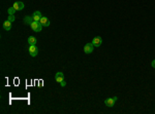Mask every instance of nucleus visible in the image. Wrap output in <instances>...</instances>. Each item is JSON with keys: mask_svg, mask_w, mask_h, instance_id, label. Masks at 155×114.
<instances>
[{"mask_svg": "<svg viewBox=\"0 0 155 114\" xmlns=\"http://www.w3.org/2000/svg\"><path fill=\"white\" fill-rule=\"evenodd\" d=\"M30 27H31V29H32L34 32H40L42 29V25L39 23V22H32V24L30 25Z\"/></svg>", "mask_w": 155, "mask_h": 114, "instance_id": "obj_1", "label": "nucleus"}, {"mask_svg": "<svg viewBox=\"0 0 155 114\" xmlns=\"http://www.w3.org/2000/svg\"><path fill=\"white\" fill-rule=\"evenodd\" d=\"M117 97H114V98H108V99H105L104 100V104L107 105L108 107H113L114 106V104L116 103V101H117Z\"/></svg>", "mask_w": 155, "mask_h": 114, "instance_id": "obj_2", "label": "nucleus"}, {"mask_svg": "<svg viewBox=\"0 0 155 114\" xmlns=\"http://www.w3.org/2000/svg\"><path fill=\"white\" fill-rule=\"evenodd\" d=\"M102 43V38L100 36H96L94 38L92 39V44L94 45V47H98V46H100V44Z\"/></svg>", "mask_w": 155, "mask_h": 114, "instance_id": "obj_3", "label": "nucleus"}, {"mask_svg": "<svg viewBox=\"0 0 155 114\" xmlns=\"http://www.w3.org/2000/svg\"><path fill=\"white\" fill-rule=\"evenodd\" d=\"M29 54L31 57H36L37 54H38V49L35 45H30L29 46Z\"/></svg>", "mask_w": 155, "mask_h": 114, "instance_id": "obj_4", "label": "nucleus"}, {"mask_svg": "<svg viewBox=\"0 0 155 114\" xmlns=\"http://www.w3.org/2000/svg\"><path fill=\"white\" fill-rule=\"evenodd\" d=\"M93 49H94V45L91 43H87V44L84 46V51L86 52V54H91L93 51Z\"/></svg>", "mask_w": 155, "mask_h": 114, "instance_id": "obj_5", "label": "nucleus"}, {"mask_svg": "<svg viewBox=\"0 0 155 114\" xmlns=\"http://www.w3.org/2000/svg\"><path fill=\"white\" fill-rule=\"evenodd\" d=\"M32 18H33V21H34V22H39V21H40V18H42V15H41V14H40V11L36 10V11H34V12H33Z\"/></svg>", "mask_w": 155, "mask_h": 114, "instance_id": "obj_6", "label": "nucleus"}, {"mask_svg": "<svg viewBox=\"0 0 155 114\" xmlns=\"http://www.w3.org/2000/svg\"><path fill=\"white\" fill-rule=\"evenodd\" d=\"M55 79H56V81L60 83L61 81H63L64 80V74L62 73V72H57L56 73V75H55Z\"/></svg>", "mask_w": 155, "mask_h": 114, "instance_id": "obj_7", "label": "nucleus"}, {"mask_svg": "<svg viewBox=\"0 0 155 114\" xmlns=\"http://www.w3.org/2000/svg\"><path fill=\"white\" fill-rule=\"evenodd\" d=\"M14 7L16 8V10H22V9H23V8L25 7V5H24V3H23V2H21V1H17V2H15Z\"/></svg>", "mask_w": 155, "mask_h": 114, "instance_id": "obj_8", "label": "nucleus"}, {"mask_svg": "<svg viewBox=\"0 0 155 114\" xmlns=\"http://www.w3.org/2000/svg\"><path fill=\"white\" fill-rule=\"evenodd\" d=\"M39 23L42 25V27H49L50 26V21L48 20V18H46V17H42L40 18Z\"/></svg>", "mask_w": 155, "mask_h": 114, "instance_id": "obj_9", "label": "nucleus"}, {"mask_svg": "<svg viewBox=\"0 0 155 114\" xmlns=\"http://www.w3.org/2000/svg\"><path fill=\"white\" fill-rule=\"evenodd\" d=\"M36 42H37V39L34 36L28 37V43H29V45H35Z\"/></svg>", "mask_w": 155, "mask_h": 114, "instance_id": "obj_10", "label": "nucleus"}, {"mask_svg": "<svg viewBox=\"0 0 155 114\" xmlns=\"http://www.w3.org/2000/svg\"><path fill=\"white\" fill-rule=\"evenodd\" d=\"M3 28H4V30L9 31L10 30V28H11V22H9L8 20L5 21L4 23H3Z\"/></svg>", "mask_w": 155, "mask_h": 114, "instance_id": "obj_11", "label": "nucleus"}, {"mask_svg": "<svg viewBox=\"0 0 155 114\" xmlns=\"http://www.w3.org/2000/svg\"><path fill=\"white\" fill-rule=\"evenodd\" d=\"M32 21H33V18H32V15H26V17H25V18H24V23L25 24H27V25H30L32 24Z\"/></svg>", "mask_w": 155, "mask_h": 114, "instance_id": "obj_12", "label": "nucleus"}, {"mask_svg": "<svg viewBox=\"0 0 155 114\" xmlns=\"http://www.w3.org/2000/svg\"><path fill=\"white\" fill-rule=\"evenodd\" d=\"M7 12H8V14H15V12H16V8L12 6V7H9L7 9Z\"/></svg>", "mask_w": 155, "mask_h": 114, "instance_id": "obj_13", "label": "nucleus"}, {"mask_svg": "<svg viewBox=\"0 0 155 114\" xmlns=\"http://www.w3.org/2000/svg\"><path fill=\"white\" fill-rule=\"evenodd\" d=\"M7 20L9 21V22H14L15 20H16V17H15V14H9V17H8V18Z\"/></svg>", "mask_w": 155, "mask_h": 114, "instance_id": "obj_14", "label": "nucleus"}, {"mask_svg": "<svg viewBox=\"0 0 155 114\" xmlns=\"http://www.w3.org/2000/svg\"><path fill=\"white\" fill-rule=\"evenodd\" d=\"M60 84H61V86H65V85H66V82H65V80H63V81H61V82H60Z\"/></svg>", "mask_w": 155, "mask_h": 114, "instance_id": "obj_15", "label": "nucleus"}, {"mask_svg": "<svg viewBox=\"0 0 155 114\" xmlns=\"http://www.w3.org/2000/svg\"><path fill=\"white\" fill-rule=\"evenodd\" d=\"M151 66L153 67V68H155V60H153V61H152V63H151Z\"/></svg>", "mask_w": 155, "mask_h": 114, "instance_id": "obj_16", "label": "nucleus"}]
</instances>
